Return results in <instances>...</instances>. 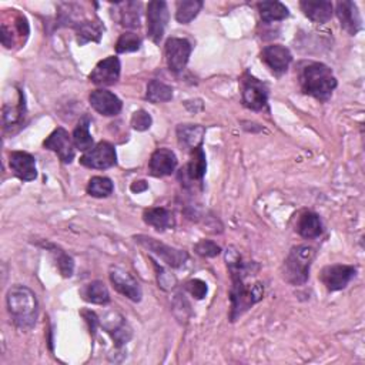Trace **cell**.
I'll list each match as a JSON object with an SVG mask.
<instances>
[{
    "label": "cell",
    "instance_id": "74e56055",
    "mask_svg": "<svg viewBox=\"0 0 365 365\" xmlns=\"http://www.w3.org/2000/svg\"><path fill=\"white\" fill-rule=\"evenodd\" d=\"M107 333L112 334V337L117 345H123L131 338V331L123 321L119 325H116L114 329H107Z\"/></svg>",
    "mask_w": 365,
    "mask_h": 365
},
{
    "label": "cell",
    "instance_id": "277c9868",
    "mask_svg": "<svg viewBox=\"0 0 365 365\" xmlns=\"http://www.w3.org/2000/svg\"><path fill=\"white\" fill-rule=\"evenodd\" d=\"M315 257L311 246H297L291 248L283 265V277L291 285H304L310 277V269Z\"/></svg>",
    "mask_w": 365,
    "mask_h": 365
},
{
    "label": "cell",
    "instance_id": "5bb4252c",
    "mask_svg": "<svg viewBox=\"0 0 365 365\" xmlns=\"http://www.w3.org/2000/svg\"><path fill=\"white\" fill-rule=\"evenodd\" d=\"M89 102H90V106L98 114L106 116V117L117 116L123 107L120 98L114 93L105 90V89L91 91L89 96Z\"/></svg>",
    "mask_w": 365,
    "mask_h": 365
},
{
    "label": "cell",
    "instance_id": "cb8c5ba5",
    "mask_svg": "<svg viewBox=\"0 0 365 365\" xmlns=\"http://www.w3.org/2000/svg\"><path fill=\"white\" fill-rule=\"evenodd\" d=\"M322 230L320 216L313 211H304L300 214L295 224V231L304 239H317L322 234Z\"/></svg>",
    "mask_w": 365,
    "mask_h": 365
},
{
    "label": "cell",
    "instance_id": "d590c367",
    "mask_svg": "<svg viewBox=\"0 0 365 365\" xmlns=\"http://www.w3.org/2000/svg\"><path fill=\"white\" fill-rule=\"evenodd\" d=\"M194 251L202 255V257H217L220 253H221V248L220 246H217L214 241H210V240H202L198 241L194 247Z\"/></svg>",
    "mask_w": 365,
    "mask_h": 365
},
{
    "label": "cell",
    "instance_id": "7402d4cb",
    "mask_svg": "<svg viewBox=\"0 0 365 365\" xmlns=\"http://www.w3.org/2000/svg\"><path fill=\"white\" fill-rule=\"evenodd\" d=\"M75 30L77 35V43L79 46H84L89 42H96L98 43L103 36L105 26L102 22L96 20H80L75 24Z\"/></svg>",
    "mask_w": 365,
    "mask_h": 365
},
{
    "label": "cell",
    "instance_id": "83f0119b",
    "mask_svg": "<svg viewBox=\"0 0 365 365\" xmlns=\"http://www.w3.org/2000/svg\"><path fill=\"white\" fill-rule=\"evenodd\" d=\"M260 17L265 23H273V22H281L285 20L290 16L288 8L283 5L281 2H260L257 5Z\"/></svg>",
    "mask_w": 365,
    "mask_h": 365
},
{
    "label": "cell",
    "instance_id": "8fae6325",
    "mask_svg": "<svg viewBox=\"0 0 365 365\" xmlns=\"http://www.w3.org/2000/svg\"><path fill=\"white\" fill-rule=\"evenodd\" d=\"M45 149L54 151L63 163H72L76 156V146L70 135L63 127H57L43 143Z\"/></svg>",
    "mask_w": 365,
    "mask_h": 365
},
{
    "label": "cell",
    "instance_id": "5b68a950",
    "mask_svg": "<svg viewBox=\"0 0 365 365\" xmlns=\"http://www.w3.org/2000/svg\"><path fill=\"white\" fill-rule=\"evenodd\" d=\"M135 240L142 247H144L147 251L157 255L160 260H163L165 264L170 265V267H173V269L181 267V265H184L186 261L188 260V254L184 250H177L174 247H170L167 244L157 241L153 237L135 236Z\"/></svg>",
    "mask_w": 365,
    "mask_h": 365
},
{
    "label": "cell",
    "instance_id": "ab89813d",
    "mask_svg": "<svg viewBox=\"0 0 365 365\" xmlns=\"http://www.w3.org/2000/svg\"><path fill=\"white\" fill-rule=\"evenodd\" d=\"M82 315L84 317V320L87 321V324H89V327H90V333L94 336V334H96V329H97V325H98L97 315H96L93 311H82Z\"/></svg>",
    "mask_w": 365,
    "mask_h": 365
},
{
    "label": "cell",
    "instance_id": "ba28073f",
    "mask_svg": "<svg viewBox=\"0 0 365 365\" xmlns=\"http://www.w3.org/2000/svg\"><path fill=\"white\" fill-rule=\"evenodd\" d=\"M169 6L163 0H154L147 6V35L150 40L158 45L163 39L165 26L169 23Z\"/></svg>",
    "mask_w": 365,
    "mask_h": 365
},
{
    "label": "cell",
    "instance_id": "603a6c76",
    "mask_svg": "<svg viewBox=\"0 0 365 365\" xmlns=\"http://www.w3.org/2000/svg\"><path fill=\"white\" fill-rule=\"evenodd\" d=\"M300 8L311 22L318 24H324L333 17V3L327 0H317V2L304 0L300 3Z\"/></svg>",
    "mask_w": 365,
    "mask_h": 365
},
{
    "label": "cell",
    "instance_id": "f1b7e54d",
    "mask_svg": "<svg viewBox=\"0 0 365 365\" xmlns=\"http://www.w3.org/2000/svg\"><path fill=\"white\" fill-rule=\"evenodd\" d=\"M90 123H91V119L87 114H84L79 120V123L73 131V142H75L76 149L80 151H84V153L89 151L90 149H93V143H94L93 137L90 135Z\"/></svg>",
    "mask_w": 365,
    "mask_h": 365
},
{
    "label": "cell",
    "instance_id": "d6a6232c",
    "mask_svg": "<svg viewBox=\"0 0 365 365\" xmlns=\"http://www.w3.org/2000/svg\"><path fill=\"white\" fill-rule=\"evenodd\" d=\"M202 9H203L202 0H184V2H179L176 19L179 23L187 24L197 17V15L200 13Z\"/></svg>",
    "mask_w": 365,
    "mask_h": 365
},
{
    "label": "cell",
    "instance_id": "4dcf8cb0",
    "mask_svg": "<svg viewBox=\"0 0 365 365\" xmlns=\"http://www.w3.org/2000/svg\"><path fill=\"white\" fill-rule=\"evenodd\" d=\"M146 98L150 103H165L170 102L173 98V89L167 84H164L163 82L158 80H151L147 84V93Z\"/></svg>",
    "mask_w": 365,
    "mask_h": 365
},
{
    "label": "cell",
    "instance_id": "1f68e13d",
    "mask_svg": "<svg viewBox=\"0 0 365 365\" xmlns=\"http://www.w3.org/2000/svg\"><path fill=\"white\" fill-rule=\"evenodd\" d=\"M121 9L120 13V23L128 29H137L140 26V3L136 2H126L117 3Z\"/></svg>",
    "mask_w": 365,
    "mask_h": 365
},
{
    "label": "cell",
    "instance_id": "484cf974",
    "mask_svg": "<svg viewBox=\"0 0 365 365\" xmlns=\"http://www.w3.org/2000/svg\"><path fill=\"white\" fill-rule=\"evenodd\" d=\"M26 117V102H24V93L20 91V97L16 105L3 106V124L5 130L13 131L15 127H19L23 124V120Z\"/></svg>",
    "mask_w": 365,
    "mask_h": 365
},
{
    "label": "cell",
    "instance_id": "e575fe53",
    "mask_svg": "<svg viewBox=\"0 0 365 365\" xmlns=\"http://www.w3.org/2000/svg\"><path fill=\"white\" fill-rule=\"evenodd\" d=\"M142 47V38L133 31H126L119 38L116 43L117 53H131L137 52Z\"/></svg>",
    "mask_w": 365,
    "mask_h": 365
},
{
    "label": "cell",
    "instance_id": "6da1fadb",
    "mask_svg": "<svg viewBox=\"0 0 365 365\" xmlns=\"http://www.w3.org/2000/svg\"><path fill=\"white\" fill-rule=\"evenodd\" d=\"M225 261L231 277L230 318L234 322L254 304L262 300L264 285L261 283L250 284L246 281L250 276H254L258 271V265L255 262L243 261L241 255L234 251V248H230V251L227 250Z\"/></svg>",
    "mask_w": 365,
    "mask_h": 365
},
{
    "label": "cell",
    "instance_id": "44dd1931",
    "mask_svg": "<svg viewBox=\"0 0 365 365\" xmlns=\"http://www.w3.org/2000/svg\"><path fill=\"white\" fill-rule=\"evenodd\" d=\"M204 135H206V128L198 124H180L177 127L179 144L187 150H194L197 147H200Z\"/></svg>",
    "mask_w": 365,
    "mask_h": 365
},
{
    "label": "cell",
    "instance_id": "e0dca14e",
    "mask_svg": "<svg viewBox=\"0 0 365 365\" xmlns=\"http://www.w3.org/2000/svg\"><path fill=\"white\" fill-rule=\"evenodd\" d=\"M177 167V157L169 149H157L150 158L149 170L154 177H165L174 173Z\"/></svg>",
    "mask_w": 365,
    "mask_h": 365
},
{
    "label": "cell",
    "instance_id": "9a60e30c",
    "mask_svg": "<svg viewBox=\"0 0 365 365\" xmlns=\"http://www.w3.org/2000/svg\"><path fill=\"white\" fill-rule=\"evenodd\" d=\"M261 60L269 66L273 73L283 75L290 68V64L292 61V54L285 46L271 45L262 49Z\"/></svg>",
    "mask_w": 365,
    "mask_h": 365
},
{
    "label": "cell",
    "instance_id": "f35d334b",
    "mask_svg": "<svg viewBox=\"0 0 365 365\" xmlns=\"http://www.w3.org/2000/svg\"><path fill=\"white\" fill-rule=\"evenodd\" d=\"M186 290L195 298V300H203V298L207 295V284L202 280H190L186 283Z\"/></svg>",
    "mask_w": 365,
    "mask_h": 365
},
{
    "label": "cell",
    "instance_id": "4fadbf2b",
    "mask_svg": "<svg viewBox=\"0 0 365 365\" xmlns=\"http://www.w3.org/2000/svg\"><path fill=\"white\" fill-rule=\"evenodd\" d=\"M120 60L114 56H109L96 64L89 79L96 86H113L120 79Z\"/></svg>",
    "mask_w": 365,
    "mask_h": 365
},
{
    "label": "cell",
    "instance_id": "8992f818",
    "mask_svg": "<svg viewBox=\"0 0 365 365\" xmlns=\"http://www.w3.org/2000/svg\"><path fill=\"white\" fill-rule=\"evenodd\" d=\"M241 97H243V103L247 109L254 112H261L267 107L269 89L258 79L247 73L241 82Z\"/></svg>",
    "mask_w": 365,
    "mask_h": 365
},
{
    "label": "cell",
    "instance_id": "60d3db41",
    "mask_svg": "<svg viewBox=\"0 0 365 365\" xmlns=\"http://www.w3.org/2000/svg\"><path fill=\"white\" fill-rule=\"evenodd\" d=\"M149 188L147 183L144 180H139V181H135L131 186H130V190L135 193V194H139V193H143Z\"/></svg>",
    "mask_w": 365,
    "mask_h": 365
},
{
    "label": "cell",
    "instance_id": "2e32d148",
    "mask_svg": "<svg viewBox=\"0 0 365 365\" xmlns=\"http://www.w3.org/2000/svg\"><path fill=\"white\" fill-rule=\"evenodd\" d=\"M9 165L13 174L22 181H33L38 177L36 158L26 151L10 153Z\"/></svg>",
    "mask_w": 365,
    "mask_h": 365
},
{
    "label": "cell",
    "instance_id": "52a82bcc",
    "mask_svg": "<svg viewBox=\"0 0 365 365\" xmlns=\"http://www.w3.org/2000/svg\"><path fill=\"white\" fill-rule=\"evenodd\" d=\"M80 164L87 169L106 170L117 164V154L113 144L109 142H100L80 158Z\"/></svg>",
    "mask_w": 365,
    "mask_h": 365
},
{
    "label": "cell",
    "instance_id": "4316f807",
    "mask_svg": "<svg viewBox=\"0 0 365 365\" xmlns=\"http://www.w3.org/2000/svg\"><path fill=\"white\" fill-rule=\"evenodd\" d=\"M83 300L91 304L105 306L110 303V292L103 281H93L80 291Z\"/></svg>",
    "mask_w": 365,
    "mask_h": 365
},
{
    "label": "cell",
    "instance_id": "7c38bea8",
    "mask_svg": "<svg viewBox=\"0 0 365 365\" xmlns=\"http://www.w3.org/2000/svg\"><path fill=\"white\" fill-rule=\"evenodd\" d=\"M110 281L113 284V287L123 294L124 297H127L128 300L135 301V303H140L142 301V297H143V291L142 287L139 284V281L133 277L128 271L120 269V267H112L110 273H109Z\"/></svg>",
    "mask_w": 365,
    "mask_h": 365
},
{
    "label": "cell",
    "instance_id": "3957f363",
    "mask_svg": "<svg viewBox=\"0 0 365 365\" xmlns=\"http://www.w3.org/2000/svg\"><path fill=\"white\" fill-rule=\"evenodd\" d=\"M337 84L336 76L324 63H307L300 70V86L303 93L320 102H328Z\"/></svg>",
    "mask_w": 365,
    "mask_h": 365
},
{
    "label": "cell",
    "instance_id": "ffe728a7",
    "mask_svg": "<svg viewBox=\"0 0 365 365\" xmlns=\"http://www.w3.org/2000/svg\"><path fill=\"white\" fill-rule=\"evenodd\" d=\"M12 20H13L12 27H9L8 24L2 23V43L8 49L13 47L16 43H19L17 36H19L20 42L24 43L27 36H29V31H30L27 19L23 15L16 13Z\"/></svg>",
    "mask_w": 365,
    "mask_h": 365
},
{
    "label": "cell",
    "instance_id": "f546056e",
    "mask_svg": "<svg viewBox=\"0 0 365 365\" xmlns=\"http://www.w3.org/2000/svg\"><path fill=\"white\" fill-rule=\"evenodd\" d=\"M45 248H47L53 254V258L56 261V265H57L60 274L63 277H66V278L72 277L73 271H75V261H73V258L69 254H66L61 248H59L54 244L46 243Z\"/></svg>",
    "mask_w": 365,
    "mask_h": 365
},
{
    "label": "cell",
    "instance_id": "8d00e7d4",
    "mask_svg": "<svg viewBox=\"0 0 365 365\" xmlns=\"http://www.w3.org/2000/svg\"><path fill=\"white\" fill-rule=\"evenodd\" d=\"M153 119L146 110H137L131 117V126L137 131H146L151 127Z\"/></svg>",
    "mask_w": 365,
    "mask_h": 365
},
{
    "label": "cell",
    "instance_id": "d6986e66",
    "mask_svg": "<svg viewBox=\"0 0 365 365\" xmlns=\"http://www.w3.org/2000/svg\"><path fill=\"white\" fill-rule=\"evenodd\" d=\"M207 170V160L203 147H197L191 150V158L184 169L180 170V177H183L184 183L187 181H202Z\"/></svg>",
    "mask_w": 365,
    "mask_h": 365
},
{
    "label": "cell",
    "instance_id": "30bf717a",
    "mask_svg": "<svg viewBox=\"0 0 365 365\" xmlns=\"http://www.w3.org/2000/svg\"><path fill=\"white\" fill-rule=\"evenodd\" d=\"M191 54V45L187 39L172 38L165 42V60L170 72L181 73L188 63Z\"/></svg>",
    "mask_w": 365,
    "mask_h": 365
},
{
    "label": "cell",
    "instance_id": "7a4b0ae2",
    "mask_svg": "<svg viewBox=\"0 0 365 365\" xmlns=\"http://www.w3.org/2000/svg\"><path fill=\"white\" fill-rule=\"evenodd\" d=\"M9 315L20 329H31L36 325L39 306L36 294L24 285H13L6 297Z\"/></svg>",
    "mask_w": 365,
    "mask_h": 365
},
{
    "label": "cell",
    "instance_id": "d4e9b609",
    "mask_svg": "<svg viewBox=\"0 0 365 365\" xmlns=\"http://www.w3.org/2000/svg\"><path fill=\"white\" fill-rule=\"evenodd\" d=\"M143 220L147 225H151L158 231H165L176 225L174 214L164 207L146 209L143 213Z\"/></svg>",
    "mask_w": 365,
    "mask_h": 365
},
{
    "label": "cell",
    "instance_id": "ac0fdd59",
    "mask_svg": "<svg viewBox=\"0 0 365 365\" xmlns=\"http://www.w3.org/2000/svg\"><path fill=\"white\" fill-rule=\"evenodd\" d=\"M336 13L341 23V27L348 33V35L354 36L362 29V19L354 2H350V0L338 2L336 8Z\"/></svg>",
    "mask_w": 365,
    "mask_h": 365
},
{
    "label": "cell",
    "instance_id": "9c48e42d",
    "mask_svg": "<svg viewBox=\"0 0 365 365\" xmlns=\"http://www.w3.org/2000/svg\"><path fill=\"white\" fill-rule=\"evenodd\" d=\"M355 276H357V269L354 265L334 264V265H327V267L322 269L320 274V280L328 291H340L344 290Z\"/></svg>",
    "mask_w": 365,
    "mask_h": 365
},
{
    "label": "cell",
    "instance_id": "836d02e7",
    "mask_svg": "<svg viewBox=\"0 0 365 365\" xmlns=\"http://www.w3.org/2000/svg\"><path fill=\"white\" fill-rule=\"evenodd\" d=\"M113 190H114L113 181L110 179L102 177V176L91 177L87 184V193L96 198L109 197L113 193Z\"/></svg>",
    "mask_w": 365,
    "mask_h": 365
}]
</instances>
